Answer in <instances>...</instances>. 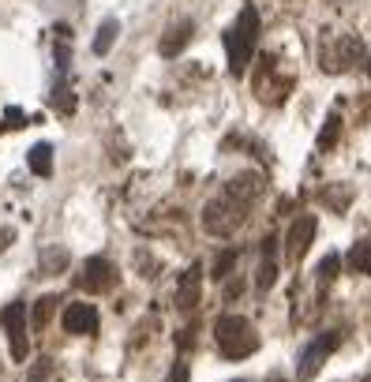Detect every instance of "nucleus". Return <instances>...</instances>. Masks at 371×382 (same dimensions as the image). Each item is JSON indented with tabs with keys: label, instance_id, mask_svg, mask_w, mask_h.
<instances>
[{
	"label": "nucleus",
	"instance_id": "nucleus-10",
	"mask_svg": "<svg viewBox=\"0 0 371 382\" xmlns=\"http://www.w3.org/2000/svg\"><path fill=\"white\" fill-rule=\"evenodd\" d=\"M274 244H278V240L274 236H270V240H263V266H259V274H255V285L259 289H270V285H274V281H278V263H274Z\"/></svg>",
	"mask_w": 371,
	"mask_h": 382
},
{
	"label": "nucleus",
	"instance_id": "nucleus-15",
	"mask_svg": "<svg viewBox=\"0 0 371 382\" xmlns=\"http://www.w3.org/2000/svg\"><path fill=\"white\" fill-rule=\"evenodd\" d=\"M337 132H342V116L330 113V116H326V132L319 135V146H323V150H330V146H334V139H337Z\"/></svg>",
	"mask_w": 371,
	"mask_h": 382
},
{
	"label": "nucleus",
	"instance_id": "nucleus-5",
	"mask_svg": "<svg viewBox=\"0 0 371 382\" xmlns=\"http://www.w3.org/2000/svg\"><path fill=\"white\" fill-rule=\"evenodd\" d=\"M0 322H4L8 330V345H12V360H19L23 364L30 345H27V303L23 300H12L4 311H0Z\"/></svg>",
	"mask_w": 371,
	"mask_h": 382
},
{
	"label": "nucleus",
	"instance_id": "nucleus-17",
	"mask_svg": "<svg viewBox=\"0 0 371 382\" xmlns=\"http://www.w3.org/2000/svg\"><path fill=\"white\" fill-rule=\"evenodd\" d=\"M57 303H60L57 296H41V300H38V308H34V326H38V330L49 322V315H53V308H57Z\"/></svg>",
	"mask_w": 371,
	"mask_h": 382
},
{
	"label": "nucleus",
	"instance_id": "nucleus-22",
	"mask_svg": "<svg viewBox=\"0 0 371 382\" xmlns=\"http://www.w3.org/2000/svg\"><path fill=\"white\" fill-rule=\"evenodd\" d=\"M177 348H180V353H188V348H195V334H191V330H180V337H177Z\"/></svg>",
	"mask_w": 371,
	"mask_h": 382
},
{
	"label": "nucleus",
	"instance_id": "nucleus-1",
	"mask_svg": "<svg viewBox=\"0 0 371 382\" xmlns=\"http://www.w3.org/2000/svg\"><path fill=\"white\" fill-rule=\"evenodd\" d=\"M259 195V177H236L233 184L225 188L222 199H214L210 206L203 210V225L210 236H233L236 225L244 221V210Z\"/></svg>",
	"mask_w": 371,
	"mask_h": 382
},
{
	"label": "nucleus",
	"instance_id": "nucleus-16",
	"mask_svg": "<svg viewBox=\"0 0 371 382\" xmlns=\"http://www.w3.org/2000/svg\"><path fill=\"white\" fill-rule=\"evenodd\" d=\"M233 266H236V251H222V255L214 259V278L217 281L229 278V274H233Z\"/></svg>",
	"mask_w": 371,
	"mask_h": 382
},
{
	"label": "nucleus",
	"instance_id": "nucleus-24",
	"mask_svg": "<svg viewBox=\"0 0 371 382\" xmlns=\"http://www.w3.org/2000/svg\"><path fill=\"white\" fill-rule=\"evenodd\" d=\"M0 240H8V233H0ZM0 247H4V244H0Z\"/></svg>",
	"mask_w": 371,
	"mask_h": 382
},
{
	"label": "nucleus",
	"instance_id": "nucleus-20",
	"mask_svg": "<svg viewBox=\"0 0 371 382\" xmlns=\"http://www.w3.org/2000/svg\"><path fill=\"white\" fill-rule=\"evenodd\" d=\"M337 266H342V255H326L323 263H319V281H323V285H326V281H334Z\"/></svg>",
	"mask_w": 371,
	"mask_h": 382
},
{
	"label": "nucleus",
	"instance_id": "nucleus-8",
	"mask_svg": "<svg viewBox=\"0 0 371 382\" xmlns=\"http://www.w3.org/2000/svg\"><path fill=\"white\" fill-rule=\"evenodd\" d=\"M64 330L68 334H94L97 330V308L94 303H68L64 308Z\"/></svg>",
	"mask_w": 371,
	"mask_h": 382
},
{
	"label": "nucleus",
	"instance_id": "nucleus-23",
	"mask_svg": "<svg viewBox=\"0 0 371 382\" xmlns=\"http://www.w3.org/2000/svg\"><path fill=\"white\" fill-rule=\"evenodd\" d=\"M173 382H188V364L177 360V367H173Z\"/></svg>",
	"mask_w": 371,
	"mask_h": 382
},
{
	"label": "nucleus",
	"instance_id": "nucleus-26",
	"mask_svg": "<svg viewBox=\"0 0 371 382\" xmlns=\"http://www.w3.org/2000/svg\"><path fill=\"white\" fill-rule=\"evenodd\" d=\"M236 382H240V378H236Z\"/></svg>",
	"mask_w": 371,
	"mask_h": 382
},
{
	"label": "nucleus",
	"instance_id": "nucleus-12",
	"mask_svg": "<svg viewBox=\"0 0 371 382\" xmlns=\"http://www.w3.org/2000/svg\"><path fill=\"white\" fill-rule=\"evenodd\" d=\"M195 27L191 23H180L177 30H169V38H161V57H180V49L191 41Z\"/></svg>",
	"mask_w": 371,
	"mask_h": 382
},
{
	"label": "nucleus",
	"instance_id": "nucleus-18",
	"mask_svg": "<svg viewBox=\"0 0 371 382\" xmlns=\"http://www.w3.org/2000/svg\"><path fill=\"white\" fill-rule=\"evenodd\" d=\"M64 263H68V251H46V255H41V274L64 270Z\"/></svg>",
	"mask_w": 371,
	"mask_h": 382
},
{
	"label": "nucleus",
	"instance_id": "nucleus-2",
	"mask_svg": "<svg viewBox=\"0 0 371 382\" xmlns=\"http://www.w3.org/2000/svg\"><path fill=\"white\" fill-rule=\"evenodd\" d=\"M255 41H259V12L248 4L236 15V23L225 30V53H229V71L233 75H244V68L252 64Z\"/></svg>",
	"mask_w": 371,
	"mask_h": 382
},
{
	"label": "nucleus",
	"instance_id": "nucleus-4",
	"mask_svg": "<svg viewBox=\"0 0 371 382\" xmlns=\"http://www.w3.org/2000/svg\"><path fill=\"white\" fill-rule=\"evenodd\" d=\"M337 345H342V330H323V334H315V337H311V345L304 348V356H300L297 378H300V382H311V375H319L323 360L330 356Z\"/></svg>",
	"mask_w": 371,
	"mask_h": 382
},
{
	"label": "nucleus",
	"instance_id": "nucleus-13",
	"mask_svg": "<svg viewBox=\"0 0 371 382\" xmlns=\"http://www.w3.org/2000/svg\"><path fill=\"white\" fill-rule=\"evenodd\" d=\"M116 34H120V19H105L102 27H97V34H94V57H105L109 49H113V41H116Z\"/></svg>",
	"mask_w": 371,
	"mask_h": 382
},
{
	"label": "nucleus",
	"instance_id": "nucleus-21",
	"mask_svg": "<svg viewBox=\"0 0 371 382\" xmlns=\"http://www.w3.org/2000/svg\"><path fill=\"white\" fill-rule=\"evenodd\" d=\"M23 109H19V105H12V109H8V113H4V128H23Z\"/></svg>",
	"mask_w": 371,
	"mask_h": 382
},
{
	"label": "nucleus",
	"instance_id": "nucleus-6",
	"mask_svg": "<svg viewBox=\"0 0 371 382\" xmlns=\"http://www.w3.org/2000/svg\"><path fill=\"white\" fill-rule=\"evenodd\" d=\"M75 281H79V289H86V292H109L116 285V270H113L109 259L94 255V259H86V263H83V274Z\"/></svg>",
	"mask_w": 371,
	"mask_h": 382
},
{
	"label": "nucleus",
	"instance_id": "nucleus-9",
	"mask_svg": "<svg viewBox=\"0 0 371 382\" xmlns=\"http://www.w3.org/2000/svg\"><path fill=\"white\" fill-rule=\"evenodd\" d=\"M199 292H203V266H199V263H191L188 270H184V278H180L177 308H180V311H191L195 303H199Z\"/></svg>",
	"mask_w": 371,
	"mask_h": 382
},
{
	"label": "nucleus",
	"instance_id": "nucleus-7",
	"mask_svg": "<svg viewBox=\"0 0 371 382\" xmlns=\"http://www.w3.org/2000/svg\"><path fill=\"white\" fill-rule=\"evenodd\" d=\"M311 236H315V217L311 214L297 217L292 228H289V236H285V259L289 263H300L304 251H308V244H311Z\"/></svg>",
	"mask_w": 371,
	"mask_h": 382
},
{
	"label": "nucleus",
	"instance_id": "nucleus-11",
	"mask_svg": "<svg viewBox=\"0 0 371 382\" xmlns=\"http://www.w3.org/2000/svg\"><path fill=\"white\" fill-rule=\"evenodd\" d=\"M27 165L34 177H53V146L49 143H34L27 154Z\"/></svg>",
	"mask_w": 371,
	"mask_h": 382
},
{
	"label": "nucleus",
	"instance_id": "nucleus-14",
	"mask_svg": "<svg viewBox=\"0 0 371 382\" xmlns=\"http://www.w3.org/2000/svg\"><path fill=\"white\" fill-rule=\"evenodd\" d=\"M349 266L356 274H371V240H360V244L349 251Z\"/></svg>",
	"mask_w": 371,
	"mask_h": 382
},
{
	"label": "nucleus",
	"instance_id": "nucleus-19",
	"mask_svg": "<svg viewBox=\"0 0 371 382\" xmlns=\"http://www.w3.org/2000/svg\"><path fill=\"white\" fill-rule=\"evenodd\" d=\"M53 105H57L60 109V113H72V109H75V97H72V90H68V86H57V90H53Z\"/></svg>",
	"mask_w": 371,
	"mask_h": 382
},
{
	"label": "nucleus",
	"instance_id": "nucleus-25",
	"mask_svg": "<svg viewBox=\"0 0 371 382\" xmlns=\"http://www.w3.org/2000/svg\"><path fill=\"white\" fill-rule=\"evenodd\" d=\"M367 71H371V60H367Z\"/></svg>",
	"mask_w": 371,
	"mask_h": 382
},
{
	"label": "nucleus",
	"instance_id": "nucleus-3",
	"mask_svg": "<svg viewBox=\"0 0 371 382\" xmlns=\"http://www.w3.org/2000/svg\"><path fill=\"white\" fill-rule=\"evenodd\" d=\"M214 337H217V348H222L225 360H244L259 348V334L244 315H222L214 322Z\"/></svg>",
	"mask_w": 371,
	"mask_h": 382
}]
</instances>
